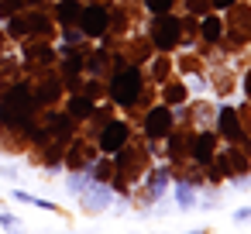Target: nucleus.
I'll return each instance as SVG.
<instances>
[{"mask_svg": "<svg viewBox=\"0 0 251 234\" xmlns=\"http://www.w3.org/2000/svg\"><path fill=\"white\" fill-rule=\"evenodd\" d=\"M28 110H31L28 90H14V93H7L4 100H0V117H4L7 124H21L28 117Z\"/></svg>", "mask_w": 251, "mask_h": 234, "instance_id": "obj_1", "label": "nucleus"}, {"mask_svg": "<svg viewBox=\"0 0 251 234\" xmlns=\"http://www.w3.org/2000/svg\"><path fill=\"white\" fill-rule=\"evenodd\" d=\"M138 90H141V76H138V69H124L121 76H114V86H110L114 100L131 104V100L138 97Z\"/></svg>", "mask_w": 251, "mask_h": 234, "instance_id": "obj_2", "label": "nucleus"}, {"mask_svg": "<svg viewBox=\"0 0 251 234\" xmlns=\"http://www.w3.org/2000/svg\"><path fill=\"white\" fill-rule=\"evenodd\" d=\"M155 42H158L162 49L176 45V42H179V21H176V18H158V25H155Z\"/></svg>", "mask_w": 251, "mask_h": 234, "instance_id": "obj_3", "label": "nucleus"}, {"mask_svg": "<svg viewBox=\"0 0 251 234\" xmlns=\"http://www.w3.org/2000/svg\"><path fill=\"white\" fill-rule=\"evenodd\" d=\"M79 14H83L79 25H83L86 35H103V28H107V14H103L100 7H86V11H79Z\"/></svg>", "mask_w": 251, "mask_h": 234, "instance_id": "obj_4", "label": "nucleus"}, {"mask_svg": "<svg viewBox=\"0 0 251 234\" xmlns=\"http://www.w3.org/2000/svg\"><path fill=\"white\" fill-rule=\"evenodd\" d=\"M169 128H172V114H169V107H158V110L148 114V134H151V138L169 134Z\"/></svg>", "mask_w": 251, "mask_h": 234, "instance_id": "obj_5", "label": "nucleus"}, {"mask_svg": "<svg viewBox=\"0 0 251 234\" xmlns=\"http://www.w3.org/2000/svg\"><path fill=\"white\" fill-rule=\"evenodd\" d=\"M124 138H127V128L114 121V124L103 131V138H100V148H103V152H117V148L124 145Z\"/></svg>", "mask_w": 251, "mask_h": 234, "instance_id": "obj_6", "label": "nucleus"}, {"mask_svg": "<svg viewBox=\"0 0 251 234\" xmlns=\"http://www.w3.org/2000/svg\"><path fill=\"white\" fill-rule=\"evenodd\" d=\"M220 128L227 131V138H241V131H237V117H234V110H224V114H220Z\"/></svg>", "mask_w": 251, "mask_h": 234, "instance_id": "obj_7", "label": "nucleus"}, {"mask_svg": "<svg viewBox=\"0 0 251 234\" xmlns=\"http://www.w3.org/2000/svg\"><path fill=\"white\" fill-rule=\"evenodd\" d=\"M210 148H213V138H210V134H203V138H200V145H196V158H200V162H210Z\"/></svg>", "mask_w": 251, "mask_h": 234, "instance_id": "obj_8", "label": "nucleus"}, {"mask_svg": "<svg viewBox=\"0 0 251 234\" xmlns=\"http://www.w3.org/2000/svg\"><path fill=\"white\" fill-rule=\"evenodd\" d=\"M76 14H79V7H76V4H73V0H66V4H62V7H59V18H62V21H73V18H76Z\"/></svg>", "mask_w": 251, "mask_h": 234, "instance_id": "obj_9", "label": "nucleus"}, {"mask_svg": "<svg viewBox=\"0 0 251 234\" xmlns=\"http://www.w3.org/2000/svg\"><path fill=\"white\" fill-rule=\"evenodd\" d=\"M203 35H206V38H217V35H220V21H217V18H210V21L203 25Z\"/></svg>", "mask_w": 251, "mask_h": 234, "instance_id": "obj_10", "label": "nucleus"}, {"mask_svg": "<svg viewBox=\"0 0 251 234\" xmlns=\"http://www.w3.org/2000/svg\"><path fill=\"white\" fill-rule=\"evenodd\" d=\"M176 200H179L182 207H189V203H193V189H189V186H179V189H176Z\"/></svg>", "mask_w": 251, "mask_h": 234, "instance_id": "obj_11", "label": "nucleus"}, {"mask_svg": "<svg viewBox=\"0 0 251 234\" xmlns=\"http://www.w3.org/2000/svg\"><path fill=\"white\" fill-rule=\"evenodd\" d=\"M145 4H148L151 11H169V4H172V0H145Z\"/></svg>", "mask_w": 251, "mask_h": 234, "instance_id": "obj_12", "label": "nucleus"}, {"mask_svg": "<svg viewBox=\"0 0 251 234\" xmlns=\"http://www.w3.org/2000/svg\"><path fill=\"white\" fill-rule=\"evenodd\" d=\"M165 97H169V104H179V100H182V90L172 86V90H165Z\"/></svg>", "mask_w": 251, "mask_h": 234, "instance_id": "obj_13", "label": "nucleus"}, {"mask_svg": "<svg viewBox=\"0 0 251 234\" xmlns=\"http://www.w3.org/2000/svg\"><path fill=\"white\" fill-rule=\"evenodd\" d=\"M73 114H90V100H76L73 104Z\"/></svg>", "mask_w": 251, "mask_h": 234, "instance_id": "obj_14", "label": "nucleus"}, {"mask_svg": "<svg viewBox=\"0 0 251 234\" xmlns=\"http://www.w3.org/2000/svg\"><path fill=\"white\" fill-rule=\"evenodd\" d=\"M234 220H237V224H244V220H251V207H244V210H237V213H234Z\"/></svg>", "mask_w": 251, "mask_h": 234, "instance_id": "obj_15", "label": "nucleus"}, {"mask_svg": "<svg viewBox=\"0 0 251 234\" xmlns=\"http://www.w3.org/2000/svg\"><path fill=\"white\" fill-rule=\"evenodd\" d=\"M0 224H4V227H21V220H18V217H0Z\"/></svg>", "mask_w": 251, "mask_h": 234, "instance_id": "obj_16", "label": "nucleus"}, {"mask_svg": "<svg viewBox=\"0 0 251 234\" xmlns=\"http://www.w3.org/2000/svg\"><path fill=\"white\" fill-rule=\"evenodd\" d=\"M213 4H217V7H230V4H234V0H213Z\"/></svg>", "mask_w": 251, "mask_h": 234, "instance_id": "obj_17", "label": "nucleus"}, {"mask_svg": "<svg viewBox=\"0 0 251 234\" xmlns=\"http://www.w3.org/2000/svg\"><path fill=\"white\" fill-rule=\"evenodd\" d=\"M244 86H248V93H251V76H248V83H244Z\"/></svg>", "mask_w": 251, "mask_h": 234, "instance_id": "obj_18", "label": "nucleus"}]
</instances>
